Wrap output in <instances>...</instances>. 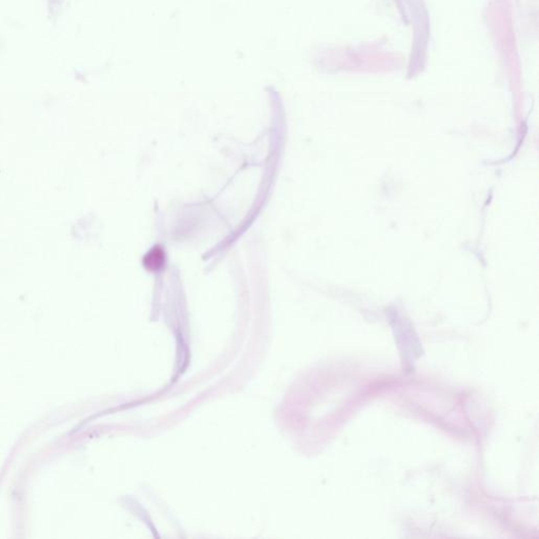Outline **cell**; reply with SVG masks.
<instances>
[{"instance_id":"1","label":"cell","mask_w":539,"mask_h":539,"mask_svg":"<svg viewBox=\"0 0 539 539\" xmlns=\"http://www.w3.org/2000/svg\"><path fill=\"white\" fill-rule=\"evenodd\" d=\"M144 264L150 271H158L159 268H162L164 264V253L162 248L159 246L153 248L151 251L146 255Z\"/></svg>"}]
</instances>
